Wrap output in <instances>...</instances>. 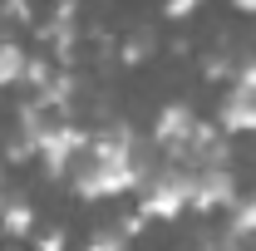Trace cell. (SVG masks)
I'll use <instances>...</instances> for the list:
<instances>
[{"mask_svg":"<svg viewBox=\"0 0 256 251\" xmlns=\"http://www.w3.org/2000/svg\"><path fill=\"white\" fill-rule=\"evenodd\" d=\"M89 153V133L74 124H50L44 128V138H40V148H34V158L44 162V172L50 178H69L74 168H79V158Z\"/></svg>","mask_w":256,"mask_h":251,"instance_id":"3","label":"cell"},{"mask_svg":"<svg viewBox=\"0 0 256 251\" xmlns=\"http://www.w3.org/2000/svg\"><path fill=\"white\" fill-rule=\"evenodd\" d=\"M232 89H242V94H256V54L242 64H232Z\"/></svg>","mask_w":256,"mask_h":251,"instance_id":"11","label":"cell"},{"mask_svg":"<svg viewBox=\"0 0 256 251\" xmlns=\"http://www.w3.org/2000/svg\"><path fill=\"white\" fill-rule=\"evenodd\" d=\"M232 10L236 15H256V0H232Z\"/></svg>","mask_w":256,"mask_h":251,"instance_id":"14","label":"cell"},{"mask_svg":"<svg viewBox=\"0 0 256 251\" xmlns=\"http://www.w3.org/2000/svg\"><path fill=\"white\" fill-rule=\"evenodd\" d=\"M128 242H133V236H128L124 226H98L94 236L84 242V251H128Z\"/></svg>","mask_w":256,"mask_h":251,"instance_id":"10","label":"cell"},{"mask_svg":"<svg viewBox=\"0 0 256 251\" xmlns=\"http://www.w3.org/2000/svg\"><path fill=\"white\" fill-rule=\"evenodd\" d=\"M246 236H256V192L232 207V242H246Z\"/></svg>","mask_w":256,"mask_h":251,"instance_id":"9","label":"cell"},{"mask_svg":"<svg viewBox=\"0 0 256 251\" xmlns=\"http://www.w3.org/2000/svg\"><path fill=\"white\" fill-rule=\"evenodd\" d=\"M202 5H207V0H162V15H168V20H192Z\"/></svg>","mask_w":256,"mask_h":251,"instance_id":"13","label":"cell"},{"mask_svg":"<svg viewBox=\"0 0 256 251\" xmlns=\"http://www.w3.org/2000/svg\"><path fill=\"white\" fill-rule=\"evenodd\" d=\"M197 133H202V118L192 114V104H162L153 118V143L178 158H197Z\"/></svg>","mask_w":256,"mask_h":251,"instance_id":"5","label":"cell"},{"mask_svg":"<svg viewBox=\"0 0 256 251\" xmlns=\"http://www.w3.org/2000/svg\"><path fill=\"white\" fill-rule=\"evenodd\" d=\"M0 232L5 236H34V207L25 197H5L0 202Z\"/></svg>","mask_w":256,"mask_h":251,"instance_id":"7","label":"cell"},{"mask_svg":"<svg viewBox=\"0 0 256 251\" xmlns=\"http://www.w3.org/2000/svg\"><path fill=\"white\" fill-rule=\"evenodd\" d=\"M34 251H64V232L60 226H34Z\"/></svg>","mask_w":256,"mask_h":251,"instance_id":"12","label":"cell"},{"mask_svg":"<svg viewBox=\"0 0 256 251\" xmlns=\"http://www.w3.org/2000/svg\"><path fill=\"white\" fill-rule=\"evenodd\" d=\"M143 182H148V168L133 148V133H124V128L89 133V153L69 172V188H74L79 202H108V197L138 192Z\"/></svg>","mask_w":256,"mask_h":251,"instance_id":"1","label":"cell"},{"mask_svg":"<svg viewBox=\"0 0 256 251\" xmlns=\"http://www.w3.org/2000/svg\"><path fill=\"white\" fill-rule=\"evenodd\" d=\"M242 202V188H236V172L226 162H207L192 172V212L212 217V212H232Z\"/></svg>","mask_w":256,"mask_h":251,"instance_id":"4","label":"cell"},{"mask_svg":"<svg viewBox=\"0 0 256 251\" xmlns=\"http://www.w3.org/2000/svg\"><path fill=\"white\" fill-rule=\"evenodd\" d=\"M192 212V168H162L148 172L138 188V217L143 222H178Z\"/></svg>","mask_w":256,"mask_h":251,"instance_id":"2","label":"cell"},{"mask_svg":"<svg viewBox=\"0 0 256 251\" xmlns=\"http://www.w3.org/2000/svg\"><path fill=\"white\" fill-rule=\"evenodd\" d=\"M217 128L226 138H242V133H256V94H242V89H226L222 104H217Z\"/></svg>","mask_w":256,"mask_h":251,"instance_id":"6","label":"cell"},{"mask_svg":"<svg viewBox=\"0 0 256 251\" xmlns=\"http://www.w3.org/2000/svg\"><path fill=\"white\" fill-rule=\"evenodd\" d=\"M25 64H30L25 44L0 34V89H10V84H25Z\"/></svg>","mask_w":256,"mask_h":251,"instance_id":"8","label":"cell"}]
</instances>
